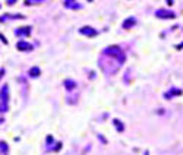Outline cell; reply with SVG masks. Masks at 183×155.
I'll list each match as a JSON object with an SVG mask.
<instances>
[{
    "label": "cell",
    "mask_w": 183,
    "mask_h": 155,
    "mask_svg": "<svg viewBox=\"0 0 183 155\" xmlns=\"http://www.w3.org/2000/svg\"><path fill=\"white\" fill-rule=\"evenodd\" d=\"M15 34L16 35H29L31 34V27H24L22 28V29H16V31H15Z\"/></svg>",
    "instance_id": "obj_8"
},
{
    "label": "cell",
    "mask_w": 183,
    "mask_h": 155,
    "mask_svg": "<svg viewBox=\"0 0 183 155\" xmlns=\"http://www.w3.org/2000/svg\"><path fill=\"white\" fill-rule=\"evenodd\" d=\"M16 48L21 50V51H31V50L34 48V46L32 44H29V42H26V41H18Z\"/></svg>",
    "instance_id": "obj_4"
},
{
    "label": "cell",
    "mask_w": 183,
    "mask_h": 155,
    "mask_svg": "<svg viewBox=\"0 0 183 155\" xmlns=\"http://www.w3.org/2000/svg\"><path fill=\"white\" fill-rule=\"evenodd\" d=\"M135 24H136V19L131 16L129 19H126V20L123 22V28H124V29H129V28H132L133 25H135Z\"/></svg>",
    "instance_id": "obj_7"
},
{
    "label": "cell",
    "mask_w": 183,
    "mask_h": 155,
    "mask_svg": "<svg viewBox=\"0 0 183 155\" xmlns=\"http://www.w3.org/2000/svg\"><path fill=\"white\" fill-rule=\"evenodd\" d=\"M63 5H65V7H67V9H76V10L82 7V5H81L79 2H75V0H66Z\"/></svg>",
    "instance_id": "obj_6"
},
{
    "label": "cell",
    "mask_w": 183,
    "mask_h": 155,
    "mask_svg": "<svg viewBox=\"0 0 183 155\" xmlns=\"http://www.w3.org/2000/svg\"><path fill=\"white\" fill-rule=\"evenodd\" d=\"M183 47V44H182V46H179V47H177V48H182Z\"/></svg>",
    "instance_id": "obj_16"
},
{
    "label": "cell",
    "mask_w": 183,
    "mask_h": 155,
    "mask_svg": "<svg viewBox=\"0 0 183 155\" xmlns=\"http://www.w3.org/2000/svg\"><path fill=\"white\" fill-rule=\"evenodd\" d=\"M0 148H2V155H7V143L6 142H2L0 143Z\"/></svg>",
    "instance_id": "obj_14"
},
{
    "label": "cell",
    "mask_w": 183,
    "mask_h": 155,
    "mask_svg": "<svg viewBox=\"0 0 183 155\" xmlns=\"http://www.w3.org/2000/svg\"><path fill=\"white\" fill-rule=\"evenodd\" d=\"M7 18H10V19H24L25 16L24 15H3L2 16V22H5Z\"/></svg>",
    "instance_id": "obj_9"
},
{
    "label": "cell",
    "mask_w": 183,
    "mask_h": 155,
    "mask_svg": "<svg viewBox=\"0 0 183 155\" xmlns=\"http://www.w3.org/2000/svg\"><path fill=\"white\" fill-rule=\"evenodd\" d=\"M65 87L67 91H72V89H75V87H76V82L72 81V79H66L65 81Z\"/></svg>",
    "instance_id": "obj_10"
},
{
    "label": "cell",
    "mask_w": 183,
    "mask_h": 155,
    "mask_svg": "<svg viewBox=\"0 0 183 155\" xmlns=\"http://www.w3.org/2000/svg\"><path fill=\"white\" fill-rule=\"evenodd\" d=\"M7 102H9V88H7V85H3L2 87V102H0L2 113L7 111Z\"/></svg>",
    "instance_id": "obj_2"
},
{
    "label": "cell",
    "mask_w": 183,
    "mask_h": 155,
    "mask_svg": "<svg viewBox=\"0 0 183 155\" xmlns=\"http://www.w3.org/2000/svg\"><path fill=\"white\" fill-rule=\"evenodd\" d=\"M104 54H105V56H109V57L116 59V60L119 61V65H123L124 60H126L124 53L120 50V47H116V46H110V47H107L104 50Z\"/></svg>",
    "instance_id": "obj_1"
},
{
    "label": "cell",
    "mask_w": 183,
    "mask_h": 155,
    "mask_svg": "<svg viewBox=\"0 0 183 155\" xmlns=\"http://www.w3.org/2000/svg\"><path fill=\"white\" fill-rule=\"evenodd\" d=\"M114 127L117 129V132H120V133H122V132H123V130H124L123 123H122V121H120V120H117V119L114 120Z\"/></svg>",
    "instance_id": "obj_13"
},
{
    "label": "cell",
    "mask_w": 183,
    "mask_h": 155,
    "mask_svg": "<svg viewBox=\"0 0 183 155\" xmlns=\"http://www.w3.org/2000/svg\"><path fill=\"white\" fill-rule=\"evenodd\" d=\"M40 73H41V70H40V68H37V66H34V68L29 69V76H31V78H38Z\"/></svg>",
    "instance_id": "obj_11"
},
{
    "label": "cell",
    "mask_w": 183,
    "mask_h": 155,
    "mask_svg": "<svg viewBox=\"0 0 183 155\" xmlns=\"http://www.w3.org/2000/svg\"><path fill=\"white\" fill-rule=\"evenodd\" d=\"M145 155H148V152H145Z\"/></svg>",
    "instance_id": "obj_17"
},
{
    "label": "cell",
    "mask_w": 183,
    "mask_h": 155,
    "mask_svg": "<svg viewBox=\"0 0 183 155\" xmlns=\"http://www.w3.org/2000/svg\"><path fill=\"white\" fill-rule=\"evenodd\" d=\"M155 16L160 19H173V18H176V13L171 10H167V9H158L155 12Z\"/></svg>",
    "instance_id": "obj_3"
},
{
    "label": "cell",
    "mask_w": 183,
    "mask_h": 155,
    "mask_svg": "<svg viewBox=\"0 0 183 155\" xmlns=\"http://www.w3.org/2000/svg\"><path fill=\"white\" fill-rule=\"evenodd\" d=\"M79 32L82 35H85V37H95V35H97V31L91 27H82L79 29Z\"/></svg>",
    "instance_id": "obj_5"
},
{
    "label": "cell",
    "mask_w": 183,
    "mask_h": 155,
    "mask_svg": "<svg viewBox=\"0 0 183 155\" xmlns=\"http://www.w3.org/2000/svg\"><path fill=\"white\" fill-rule=\"evenodd\" d=\"M180 94H182V91H180V89H174V88H171L170 92H167V94L164 95V97H166L167 100H170L171 95H180Z\"/></svg>",
    "instance_id": "obj_12"
},
{
    "label": "cell",
    "mask_w": 183,
    "mask_h": 155,
    "mask_svg": "<svg viewBox=\"0 0 183 155\" xmlns=\"http://www.w3.org/2000/svg\"><path fill=\"white\" fill-rule=\"evenodd\" d=\"M34 3H41V2H34ZM25 5H32V2H29V0H26Z\"/></svg>",
    "instance_id": "obj_15"
}]
</instances>
